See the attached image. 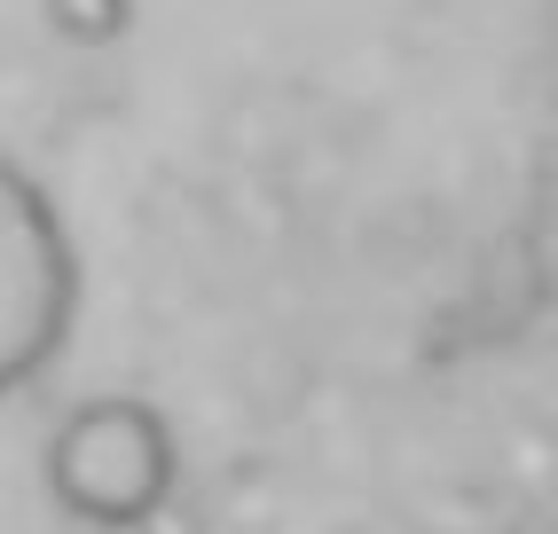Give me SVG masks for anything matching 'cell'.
Here are the masks:
<instances>
[{"label": "cell", "instance_id": "6da1fadb", "mask_svg": "<svg viewBox=\"0 0 558 534\" xmlns=\"http://www.w3.org/2000/svg\"><path fill=\"white\" fill-rule=\"evenodd\" d=\"M56 511H71L80 526H150L173 503V480H181V448L158 401L142 393H102L80 401L48 433V464H40Z\"/></svg>", "mask_w": 558, "mask_h": 534}, {"label": "cell", "instance_id": "7a4b0ae2", "mask_svg": "<svg viewBox=\"0 0 558 534\" xmlns=\"http://www.w3.org/2000/svg\"><path fill=\"white\" fill-rule=\"evenodd\" d=\"M71 307H80L71 228L40 181L0 158V401L63 354Z\"/></svg>", "mask_w": 558, "mask_h": 534}, {"label": "cell", "instance_id": "3957f363", "mask_svg": "<svg viewBox=\"0 0 558 534\" xmlns=\"http://www.w3.org/2000/svg\"><path fill=\"white\" fill-rule=\"evenodd\" d=\"M40 9H48V32L71 48H110L134 24V0H40Z\"/></svg>", "mask_w": 558, "mask_h": 534}]
</instances>
